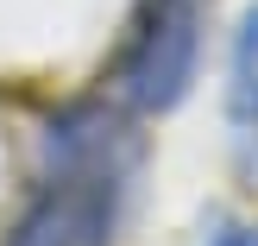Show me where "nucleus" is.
<instances>
[{
	"instance_id": "7ed1b4c3",
	"label": "nucleus",
	"mask_w": 258,
	"mask_h": 246,
	"mask_svg": "<svg viewBox=\"0 0 258 246\" xmlns=\"http://www.w3.org/2000/svg\"><path fill=\"white\" fill-rule=\"evenodd\" d=\"M208 246H258V221H221L208 234Z\"/></svg>"
},
{
	"instance_id": "f257e3e1",
	"label": "nucleus",
	"mask_w": 258,
	"mask_h": 246,
	"mask_svg": "<svg viewBox=\"0 0 258 246\" xmlns=\"http://www.w3.org/2000/svg\"><path fill=\"white\" fill-rule=\"evenodd\" d=\"M202 63V0H145L120 51L113 88L133 114H170L189 95Z\"/></svg>"
},
{
	"instance_id": "20e7f679",
	"label": "nucleus",
	"mask_w": 258,
	"mask_h": 246,
	"mask_svg": "<svg viewBox=\"0 0 258 246\" xmlns=\"http://www.w3.org/2000/svg\"><path fill=\"white\" fill-rule=\"evenodd\" d=\"M252 114H258V101H252Z\"/></svg>"
},
{
	"instance_id": "f03ea898",
	"label": "nucleus",
	"mask_w": 258,
	"mask_h": 246,
	"mask_svg": "<svg viewBox=\"0 0 258 246\" xmlns=\"http://www.w3.org/2000/svg\"><path fill=\"white\" fill-rule=\"evenodd\" d=\"M120 177L126 171H44L0 246H113Z\"/></svg>"
}]
</instances>
